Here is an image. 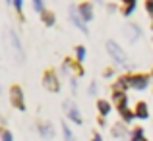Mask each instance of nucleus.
Listing matches in <instances>:
<instances>
[{"label":"nucleus","instance_id":"nucleus-1","mask_svg":"<svg viewBox=\"0 0 153 141\" xmlns=\"http://www.w3.org/2000/svg\"><path fill=\"white\" fill-rule=\"evenodd\" d=\"M107 50H108V54L112 56V60H114V62H118V64H124V62H126V52L122 50V47H120L118 43L108 41L107 43Z\"/></svg>","mask_w":153,"mask_h":141},{"label":"nucleus","instance_id":"nucleus-20","mask_svg":"<svg viewBox=\"0 0 153 141\" xmlns=\"http://www.w3.org/2000/svg\"><path fill=\"white\" fill-rule=\"evenodd\" d=\"M33 8L37 12H43V8H45V6H43V0H33Z\"/></svg>","mask_w":153,"mask_h":141},{"label":"nucleus","instance_id":"nucleus-23","mask_svg":"<svg viewBox=\"0 0 153 141\" xmlns=\"http://www.w3.org/2000/svg\"><path fill=\"white\" fill-rule=\"evenodd\" d=\"M14 6H16L18 12H22V0H14Z\"/></svg>","mask_w":153,"mask_h":141},{"label":"nucleus","instance_id":"nucleus-3","mask_svg":"<svg viewBox=\"0 0 153 141\" xmlns=\"http://www.w3.org/2000/svg\"><path fill=\"white\" fill-rule=\"evenodd\" d=\"M43 83H45V87L49 91H52V93H56V91L60 89V83H58V79H56V75L52 74V72H47V74H45Z\"/></svg>","mask_w":153,"mask_h":141},{"label":"nucleus","instance_id":"nucleus-10","mask_svg":"<svg viewBox=\"0 0 153 141\" xmlns=\"http://www.w3.org/2000/svg\"><path fill=\"white\" fill-rule=\"evenodd\" d=\"M134 114L138 116V118H147V104H146V103H138Z\"/></svg>","mask_w":153,"mask_h":141},{"label":"nucleus","instance_id":"nucleus-22","mask_svg":"<svg viewBox=\"0 0 153 141\" xmlns=\"http://www.w3.org/2000/svg\"><path fill=\"white\" fill-rule=\"evenodd\" d=\"M147 12H149V14H153V0H147Z\"/></svg>","mask_w":153,"mask_h":141},{"label":"nucleus","instance_id":"nucleus-2","mask_svg":"<svg viewBox=\"0 0 153 141\" xmlns=\"http://www.w3.org/2000/svg\"><path fill=\"white\" fill-rule=\"evenodd\" d=\"M10 97H12V104H14L18 110H23L25 108V103H23V95H22V89L18 85H14L10 89Z\"/></svg>","mask_w":153,"mask_h":141},{"label":"nucleus","instance_id":"nucleus-6","mask_svg":"<svg viewBox=\"0 0 153 141\" xmlns=\"http://www.w3.org/2000/svg\"><path fill=\"white\" fill-rule=\"evenodd\" d=\"M70 18H72V21H74V25L78 27L79 31H83V33H87V25H85V21H83V18H79V16H78V12H76V8H70Z\"/></svg>","mask_w":153,"mask_h":141},{"label":"nucleus","instance_id":"nucleus-8","mask_svg":"<svg viewBox=\"0 0 153 141\" xmlns=\"http://www.w3.org/2000/svg\"><path fill=\"white\" fill-rule=\"evenodd\" d=\"M79 16L83 18V21H91V18H93V10H91V4H82L79 6Z\"/></svg>","mask_w":153,"mask_h":141},{"label":"nucleus","instance_id":"nucleus-5","mask_svg":"<svg viewBox=\"0 0 153 141\" xmlns=\"http://www.w3.org/2000/svg\"><path fill=\"white\" fill-rule=\"evenodd\" d=\"M124 35L128 37V41H130V43H134L136 39L142 35V31H140L138 25H134V23H128V25L124 27Z\"/></svg>","mask_w":153,"mask_h":141},{"label":"nucleus","instance_id":"nucleus-13","mask_svg":"<svg viewBox=\"0 0 153 141\" xmlns=\"http://www.w3.org/2000/svg\"><path fill=\"white\" fill-rule=\"evenodd\" d=\"M130 85V81H128V78H120L118 83H116V91H126V87Z\"/></svg>","mask_w":153,"mask_h":141},{"label":"nucleus","instance_id":"nucleus-26","mask_svg":"<svg viewBox=\"0 0 153 141\" xmlns=\"http://www.w3.org/2000/svg\"><path fill=\"white\" fill-rule=\"evenodd\" d=\"M6 2H10V0H6Z\"/></svg>","mask_w":153,"mask_h":141},{"label":"nucleus","instance_id":"nucleus-19","mask_svg":"<svg viewBox=\"0 0 153 141\" xmlns=\"http://www.w3.org/2000/svg\"><path fill=\"white\" fill-rule=\"evenodd\" d=\"M76 56H78V60H83V56H85V48L78 47V48H76Z\"/></svg>","mask_w":153,"mask_h":141},{"label":"nucleus","instance_id":"nucleus-9","mask_svg":"<svg viewBox=\"0 0 153 141\" xmlns=\"http://www.w3.org/2000/svg\"><path fill=\"white\" fill-rule=\"evenodd\" d=\"M10 41H12V47H14L16 54H18V60L22 62V45H19V39L16 35V31H10Z\"/></svg>","mask_w":153,"mask_h":141},{"label":"nucleus","instance_id":"nucleus-7","mask_svg":"<svg viewBox=\"0 0 153 141\" xmlns=\"http://www.w3.org/2000/svg\"><path fill=\"white\" fill-rule=\"evenodd\" d=\"M128 81H130V85L136 87V89H146L147 87V78L146 75H130Z\"/></svg>","mask_w":153,"mask_h":141},{"label":"nucleus","instance_id":"nucleus-16","mask_svg":"<svg viewBox=\"0 0 153 141\" xmlns=\"http://www.w3.org/2000/svg\"><path fill=\"white\" fill-rule=\"evenodd\" d=\"M62 131H64V137H66V141H74V135H72L70 128H68L66 124H62Z\"/></svg>","mask_w":153,"mask_h":141},{"label":"nucleus","instance_id":"nucleus-25","mask_svg":"<svg viewBox=\"0 0 153 141\" xmlns=\"http://www.w3.org/2000/svg\"><path fill=\"white\" fill-rule=\"evenodd\" d=\"M140 141H146V139H140Z\"/></svg>","mask_w":153,"mask_h":141},{"label":"nucleus","instance_id":"nucleus-11","mask_svg":"<svg viewBox=\"0 0 153 141\" xmlns=\"http://www.w3.org/2000/svg\"><path fill=\"white\" fill-rule=\"evenodd\" d=\"M97 108H99V112H101L103 116H107L108 112H111V104H108L107 100H99V103H97Z\"/></svg>","mask_w":153,"mask_h":141},{"label":"nucleus","instance_id":"nucleus-18","mask_svg":"<svg viewBox=\"0 0 153 141\" xmlns=\"http://www.w3.org/2000/svg\"><path fill=\"white\" fill-rule=\"evenodd\" d=\"M120 114H122V118H124V122H130L132 118H134L136 114H132L130 110H124V112H120Z\"/></svg>","mask_w":153,"mask_h":141},{"label":"nucleus","instance_id":"nucleus-15","mask_svg":"<svg viewBox=\"0 0 153 141\" xmlns=\"http://www.w3.org/2000/svg\"><path fill=\"white\" fill-rule=\"evenodd\" d=\"M140 139H143V130L142 128H136L132 131V141H140Z\"/></svg>","mask_w":153,"mask_h":141},{"label":"nucleus","instance_id":"nucleus-12","mask_svg":"<svg viewBox=\"0 0 153 141\" xmlns=\"http://www.w3.org/2000/svg\"><path fill=\"white\" fill-rule=\"evenodd\" d=\"M41 135H43V137H49V139L54 135V130H52L51 124H45V126H41Z\"/></svg>","mask_w":153,"mask_h":141},{"label":"nucleus","instance_id":"nucleus-4","mask_svg":"<svg viewBox=\"0 0 153 141\" xmlns=\"http://www.w3.org/2000/svg\"><path fill=\"white\" fill-rule=\"evenodd\" d=\"M64 108H66V112H68V116H70V120H74L76 124H82V116H79V110H78V106H76L74 103H64Z\"/></svg>","mask_w":153,"mask_h":141},{"label":"nucleus","instance_id":"nucleus-14","mask_svg":"<svg viewBox=\"0 0 153 141\" xmlns=\"http://www.w3.org/2000/svg\"><path fill=\"white\" fill-rule=\"evenodd\" d=\"M43 21H45V25H52V23H54V14H52V12H45V14H43Z\"/></svg>","mask_w":153,"mask_h":141},{"label":"nucleus","instance_id":"nucleus-24","mask_svg":"<svg viewBox=\"0 0 153 141\" xmlns=\"http://www.w3.org/2000/svg\"><path fill=\"white\" fill-rule=\"evenodd\" d=\"M93 141H103V139H101V135H99V134H95L93 135Z\"/></svg>","mask_w":153,"mask_h":141},{"label":"nucleus","instance_id":"nucleus-21","mask_svg":"<svg viewBox=\"0 0 153 141\" xmlns=\"http://www.w3.org/2000/svg\"><path fill=\"white\" fill-rule=\"evenodd\" d=\"M2 141H12V134L8 130H2Z\"/></svg>","mask_w":153,"mask_h":141},{"label":"nucleus","instance_id":"nucleus-17","mask_svg":"<svg viewBox=\"0 0 153 141\" xmlns=\"http://www.w3.org/2000/svg\"><path fill=\"white\" fill-rule=\"evenodd\" d=\"M112 134H114V135H116V137H122V135H124V134H126V131H124V130H122V124H116V126H114V128H112Z\"/></svg>","mask_w":153,"mask_h":141}]
</instances>
